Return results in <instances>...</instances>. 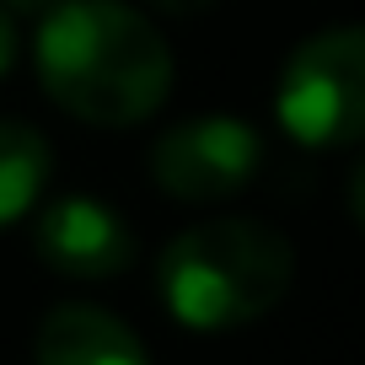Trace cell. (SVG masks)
<instances>
[{"mask_svg": "<svg viewBox=\"0 0 365 365\" xmlns=\"http://www.w3.org/2000/svg\"><path fill=\"white\" fill-rule=\"evenodd\" d=\"M54 0H0V11H11V16H33V11H48Z\"/></svg>", "mask_w": 365, "mask_h": 365, "instance_id": "obj_10", "label": "cell"}, {"mask_svg": "<svg viewBox=\"0 0 365 365\" xmlns=\"http://www.w3.org/2000/svg\"><path fill=\"white\" fill-rule=\"evenodd\" d=\"M38 365H150L145 344L103 307H54L38 328Z\"/></svg>", "mask_w": 365, "mask_h": 365, "instance_id": "obj_6", "label": "cell"}, {"mask_svg": "<svg viewBox=\"0 0 365 365\" xmlns=\"http://www.w3.org/2000/svg\"><path fill=\"white\" fill-rule=\"evenodd\" d=\"M263 161V145L242 118H188L150 145V182L182 205H220L247 188Z\"/></svg>", "mask_w": 365, "mask_h": 365, "instance_id": "obj_4", "label": "cell"}, {"mask_svg": "<svg viewBox=\"0 0 365 365\" xmlns=\"http://www.w3.org/2000/svg\"><path fill=\"white\" fill-rule=\"evenodd\" d=\"M274 113L301 145H349L365 129V38L328 27L307 38L279 70Z\"/></svg>", "mask_w": 365, "mask_h": 365, "instance_id": "obj_3", "label": "cell"}, {"mask_svg": "<svg viewBox=\"0 0 365 365\" xmlns=\"http://www.w3.org/2000/svg\"><path fill=\"white\" fill-rule=\"evenodd\" d=\"M38 81L97 129L145 124L172 91V48L124 0H54L38 27Z\"/></svg>", "mask_w": 365, "mask_h": 365, "instance_id": "obj_1", "label": "cell"}, {"mask_svg": "<svg viewBox=\"0 0 365 365\" xmlns=\"http://www.w3.org/2000/svg\"><path fill=\"white\" fill-rule=\"evenodd\" d=\"M150 6H161L167 16H199L205 6H215V0H150Z\"/></svg>", "mask_w": 365, "mask_h": 365, "instance_id": "obj_9", "label": "cell"}, {"mask_svg": "<svg viewBox=\"0 0 365 365\" xmlns=\"http://www.w3.org/2000/svg\"><path fill=\"white\" fill-rule=\"evenodd\" d=\"M290 274H296V252L279 231L231 215L172 237L156 263V285L182 328L220 333L274 312L290 290Z\"/></svg>", "mask_w": 365, "mask_h": 365, "instance_id": "obj_2", "label": "cell"}, {"mask_svg": "<svg viewBox=\"0 0 365 365\" xmlns=\"http://www.w3.org/2000/svg\"><path fill=\"white\" fill-rule=\"evenodd\" d=\"M38 258L70 279H108L135 263V237L108 205L70 194L54 199L38 220Z\"/></svg>", "mask_w": 365, "mask_h": 365, "instance_id": "obj_5", "label": "cell"}, {"mask_svg": "<svg viewBox=\"0 0 365 365\" xmlns=\"http://www.w3.org/2000/svg\"><path fill=\"white\" fill-rule=\"evenodd\" d=\"M16 48H22V43H16V16L0 11V76L16 65Z\"/></svg>", "mask_w": 365, "mask_h": 365, "instance_id": "obj_8", "label": "cell"}, {"mask_svg": "<svg viewBox=\"0 0 365 365\" xmlns=\"http://www.w3.org/2000/svg\"><path fill=\"white\" fill-rule=\"evenodd\" d=\"M48 182V140L33 124L0 118V226L22 220Z\"/></svg>", "mask_w": 365, "mask_h": 365, "instance_id": "obj_7", "label": "cell"}]
</instances>
